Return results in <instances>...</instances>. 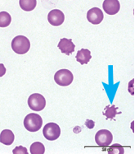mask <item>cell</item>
I'll use <instances>...</instances> for the list:
<instances>
[{
    "mask_svg": "<svg viewBox=\"0 0 135 154\" xmlns=\"http://www.w3.org/2000/svg\"><path fill=\"white\" fill-rule=\"evenodd\" d=\"M43 125L42 117L36 113L27 115L24 119V126L30 132H37Z\"/></svg>",
    "mask_w": 135,
    "mask_h": 154,
    "instance_id": "cell-1",
    "label": "cell"
},
{
    "mask_svg": "<svg viewBox=\"0 0 135 154\" xmlns=\"http://www.w3.org/2000/svg\"><path fill=\"white\" fill-rule=\"evenodd\" d=\"M30 48V42L24 35H17L12 41V49L16 54H26Z\"/></svg>",
    "mask_w": 135,
    "mask_h": 154,
    "instance_id": "cell-2",
    "label": "cell"
},
{
    "mask_svg": "<svg viewBox=\"0 0 135 154\" xmlns=\"http://www.w3.org/2000/svg\"><path fill=\"white\" fill-rule=\"evenodd\" d=\"M73 79V73L68 69H60L54 75V81L61 87L69 86L72 83Z\"/></svg>",
    "mask_w": 135,
    "mask_h": 154,
    "instance_id": "cell-3",
    "label": "cell"
},
{
    "mask_svg": "<svg viewBox=\"0 0 135 154\" xmlns=\"http://www.w3.org/2000/svg\"><path fill=\"white\" fill-rule=\"evenodd\" d=\"M28 106L34 111H41L46 106V100L41 94L34 93L29 97Z\"/></svg>",
    "mask_w": 135,
    "mask_h": 154,
    "instance_id": "cell-4",
    "label": "cell"
},
{
    "mask_svg": "<svg viewBox=\"0 0 135 154\" xmlns=\"http://www.w3.org/2000/svg\"><path fill=\"white\" fill-rule=\"evenodd\" d=\"M43 134L44 138L49 140V141H54L57 140L60 137L61 134V129L58 125L56 123H47L46 125L44 127Z\"/></svg>",
    "mask_w": 135,
    "mask_h": 154,
    "instance_id": "cell-5",
    "label": "cell"
},
{
    "mask_svg": "<svg viewBox=\"0 0 135 154\" xmlns=\"http://www.w3.org/2000/svg\"><path fill=\"white\" fill-rule=\"evenodd\" d=\"M113 136L112 134L107 129H101L96 133L95 142L100 147H107L112 143Z\"/></svg>",
    "mask_w": 135,
    "mask_h": 154,
    "instance_id": "cell-6",
    "label": "cell"
},
{
    "mask_svg": "<svg viewBox=\"0 0 135 154\" xmlns=\"http://www.w3.org/2000/svg\"><path fill=\"white\" fill-rule=\"evenodd\" d=\"M47 21L52 26H58L62 25L65 21V15L61 10L53 9L47 14Z\"/></svg>",
    "mask_w": 135,
    "mask_h": 154,
    "instance_id": "cell-7",
    "label": "cell"
},
{
    "mask_svg": "<svg viewBox=\"0 0 135 154\" xmlns=\"http://www.w3.org/2000/svg\"><path fill=\"white\" fill-rule=\"evenodd\" d=\"M104 18L102 11L98 8H93L88 10L87 13V19L88 21L93 25L100 24Z\"/></svg>",
    "mask_w": 135,
    "mask_h": 154,
    "instance_id": "cell-8",
    "label": "cell"
},
{
    "mask_svg": "<svg viewBox=\"0 0 135 154\" xmlns=\"http://www.w3.org/2000/svg\"><path fill=\"white\" fill-rule=\"evenodd\" d=\"M103 10L108 15H115L120 9V3L118 0H104Z\"/></svg>",
    "mask_w": 135,
    "mask_h": 154,
    "instance_id": "cell-9",
    "label": "cell"
},
{
    "mask_svg": "<svg viewBox=\"0 0 135 154\" xmlns=\"http://www.w3.org/2000/svg\"><path fill=\"white\" fill-rule=\"evenodd\" d=\"M57 47L62 54H66V55H70V54H72L75 51L76 45L73 43L71 39L62 38L60 40Z\"/></svg>",
    "mask_w": 135,
    "mask_h": 154,
    "instance_id": "cell-10",
    "label": "cell"
},
{
    "mask_svg": "<svg viewBox=\"0 0 135 154\" xmlns=\"http://www.w3.org/2000/svg\"><path fill=\"white\" fill-rule=\"evenodd\" d=\"M91 52L88 49H81L76 54V61L79 63L83 64H87V63L91 60Z\"/></svg>",
    "mask_w": 135,
    "mask_h": 154,
    "instance_id": "cell-11",
    "label": "cell"
},
{
    "mask_svg": "<svg viewBox=\"0 0 135 154\" xmlns=\"http://www.w3.org/2000/svg\"><path fill=\"white\" fill-rule=\"evenodd\" d=\"M14 139H15V136H14V134H13L12 130L4 129L1 132V134H0V142H1V143L7 145V146H9V145L13 144Z\"/></svg>",
    "mask_w": 135,
    "mask_h": 154,
    "instance_id": "cell-12",
    "label": "cell"
},
{
    "mask_svg": "<svg viewBox=\"0 0 135 154\" xmlns=\"http://www.w3.org/2000/svg\"><path fill=\"white\" fill-rule=\"evenodd\" d=\"M21 8L25 12H30L35 9L37 1L36 0H19Z\"/></svg>",
    "mask_w": 135,
    "mask_h": 154,
    "instance_id": "cell-13",
    "label": "cell"
},
{
    "mask_svg": "<svg viewBox=\"0 0 135 154\" xmlns=\"http://www.w3.org/2000/svg\"><path fill=\"white\" fill-rule=\"evenodd\" d=\"M117 107L115 106V105H112V106H107L105 108V110H104L103 115L106 116L107 118V120H113L114 118L116 117V115H119L120 114V112H118L117 111Z\"/></svg>",
    "mask_w": 135,
    "mask_h": 154,
    "instance_id": "cell-14",
    "label": "cell"
},
{
    "mask_svg": "<svg viewBox=\"0 0 135 154\" xmlns=\"http://www.w3.org/2000/svg\"><path fill=\"white\" fill-rule=\"evenodd\" d=\"M30 151L31 154H44L45 152V148L40 142H35L30 146Z\"/></svg>",
    "mask_w": 135,
    "mask_h": 154,
    "instance_id": "cell-15",
    "label": "cell"
},
{
    "mask_svg": "<svg viewBox=\"0 0 135 154\" xmlns=\"http://www.w3.org/2000/svg\"><path fill=\"white\" fill-rule=\"evenodd\" d=\"M12 17L9 13L7 12L0 13V27H7L11 24Z\"/></svg>",
    "mask_w": 135,
    "mask_h": 154,
    "instance_id": "cell-16",
    "label": "cell"
},
{
    "mask_svg": "<svg viewBox=\"0 0 135 154\" xmlns=\"http://www.w3.org/2000/svg\"><path fill=\"white\" fill-rule=\"evenodd\" d=\"M108 153L109 154H113V153H119V154H124V148H122V146L119 144H113L108 149Z\"/></svg>",
    "mask_w": 135,
    "mask_h": 154,
    "instance_id": "cell-17",
    "label": "cell"
},
{
    "mask_svg": "<svg viewBox=\"0 0 135 154\" xmlns=\"http://www.w3.org/2000/svg\"><path fill=\"white\" fill-rule=\"evenodd\" d=\"M13 154H28L27 149L23 146H18L13 150Z\"/></svg>",
    "mask_w": 135,
    "mask_h": 154,
    "instance_id": "cell-18",
    "label": "cell"
},
{
    "mask_svg": "<svg viewBox=\"0 0 135 154\" xmlns=\"http://www.w3.org/2000/svg\"><path fill=\"white\" fill-rule=\"evenodd\" d=\"M95 125L94 121H93L91 120H87L85 122V126H87V128L88 129H93V127Z\"/></svg>",
    "mask_w": 135,
    "mask_h": 154,
    "instance_id": "cell-19",
    "label": "cell"
},
{
    "mask_svg": "<svg viewBox=\"0 0 135 154\" xmlns=\"http://www.w3.org/2000/svg\"><path fill=\"white\" fill-rule=\"evenodd\" d=\"M6 73V68L4 66V64L0 63V78L3 77Z\"/></svg>",
    "mask_w": 135,
    "mask_h": 154,
    "instance_id": "cell-20",
    "label": "cell"
}]
</instances>
